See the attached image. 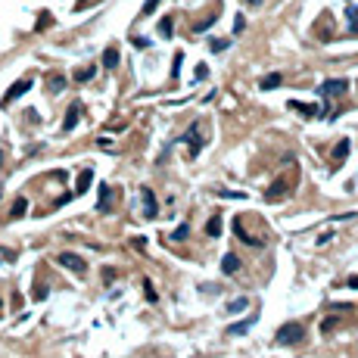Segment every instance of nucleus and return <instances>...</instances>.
Here are the masks:
<instances>
[{
	"label": "nucleus",
	"instance_id": "nucleus-1",
	"mask_svg": "<svg viewBox=\"0 0 358 358\" xmlns=\"http://www.w3.org/2000/svg\"><path fill=\"white\" fill-rule=\"evenodd\" d=\"M302 337H305V327L302 324H284L281 330H277V343L281 346H290V343H302Z\"/></svg>",
	"mask_w": 358,
	"mask_h": 358
},
{
	"label": "nucleus",
	"instance_id": "nucleus-2",
	"mask_svg": "<svg viewBox=\"0 0 358 358\" xmlns=\"http://www.w3.org/2000/svg\"><path fill=\"white\" fill-rule=\"evenodd\" d=\"M181 141H187V143H190V153H187V156L196 159V156H200V149H203V125H200V122H193V125H190V131L184 134Z\"/></svg>",
	"mask_w": 358,
	"mask_h": 358
},
{
	"label": "nucleus",
	"instance_id": "nucleus-3",
	"mask_svg": "<svg viewBox=\"0 0 358 358\" xmlns=\"http://www.w3.org/2000/svg\"><path fill=\"white\" fill-rule=\"evenodd\" d=\"M56 262H60L63 268L75 271V274H87V262H84L81 256H75V252H60V256H56Z\"/></svg>",
	"mask_w": 358,
	"mask_h": 358
},
{
	"label": "nucleus",
	"instance_id": "nucleus-4",
	"mask_svg": "<svg viewBox=\"0 0 358 358\" xmlns=\"http://www.w3.org/2000/svg\"><path fill=\"white\" fill-rule=\"evenodd\" d=\"M346 87H349V81H346V78H327V81L321 84V94H324L327 100H333V97H343Z\"/></svg>",
	"mask_w": 358,
	"mask_h": 358
},
{
	"label": "nucleus",
	"instance_id": "nucleus-5",
	"mask_svg": "<svg viewBox=\"0 0 358 358\" xmlns=\"http://www.w3.org/2000/svg\"><path fill=\"white\" fill-rule=\"evenodd\" d=\"M31 84H34L31 78H19V81H16L13 87H9L6 94H3V106H9V103H13V100H19L22 94H28V90H31Z\"/></svg>",
	"mask_w": 358,
	"mask_h": 358
},
{
	"label": "nucleus",
	"instance_id": "nucleus-6",
	"mask_svg": "<svg viewBox=\"0 0 358 358\" xmlns=\"http://www.w3.org/2000/svg\"><path fill=\"white\" fill-rule=\"evenodd\" d=\"M141 200H143V215H146V218H156V215H159V203H156L153 190L141 187Z\"/></svg>",
	"mask_w": 358,
	"mask_h": 358
},
{
	"label": "nucleus",
	"instance_id": "nucleus-7",
	"mask_svg": "<svg viewBox=\"0 0 358 358\" xmlns=\"http://www.w3.org/2000/svg\"><path fill=\"white\" fill-rule=\"evenodd\" d=\"M234 234H237L240 240H243L246 246H265V240H262V237H252L249 230H246L243 224H240V218H237V221H234Z\"/></svg>",
	"mask_w": 358,
	"mask_h": 358
},
{
	"label": "nucleus",
	"instance_id": "nucleus-8",
	"mask_svg": "<svg viewBox=\"0 0 358 358\" xmlns=\"http://www.w3.org/2000/svg\"><path fill=\"white\" fill-rule=\"evenodd\" d=\"M286 193H290V184H286V181H274L271 190H265V200L274 203V200H281V196H286Z\"/></svg>",
	"mask_w": 358,
	"mask_h": 358
},
{
	"label": "nucleus",
	"instance_id": "nucleus-9",
	"mask_svg": "<svg viewBox=\"0 0 358 358\" xmlns=\"http://www.w3.org/2000/svg\"><path fill=\"white\" fill-rule=\"evenodd\" d=\"M78 119H81V103H72L69 106V112H66V122H63V131H72L75 125H78Z\"/></svg>",
	"mask_w": 358,
	"mask_h": 358
},
{
	"label": "nucleus",
	"instance_id": "nucleus-10",
	"mask_svg": "<svg viewBox=\"0 0 358 358\" xmlns=\"http://www.w3.org/2000/svg\"><path fill=\"white\" fill-rule=\"evenodd\" d=\"M252 324H256V315H249L246 321H240V324H230L224 333H227V337H243V333H249V327Z\"/></svg>",
	"mask_w": 358,
	"mask_h": 358
},
{
	"label": "nucleus",
	"instance_id": "nucleus-11",
	"mask_svg": "<svg viewBox=\"0 0 358 358\" xmlns=\"http://www.w3.org/2000/svg\"><path fill=\"white\" fill-rule=\"evenodd\" d=\"M112 206V187L109 184H100V200H97V212H109Z\"/></svg>",
	"mask_w": 358,
	"mask_h": 358
},
{
	"label": "nucleus",
	"instance_id": "nucleus-12",
	"mask_svg": "<svg viewBox=\"0 0 358 358\" xmlns=\"http://www.w3.org/2000/svg\"><path fill=\"white\" fill-rule=\"evenodd\" d=\"M349 149H352V143H349V137H343V141L337 143V149H333V162H346V159H349Z\"/></svg>",
	"mask_w": 358,
	"mask_h": 358
},
{
	"label": "nucleus",
	"instance_id": "nucleus-13",
	"mask_svg": "<svg viewBox=\"0 0 358 358\" xmlns=\"http://www.w3.org/2000/svg\"><path fill=\"white\" fill-rule=\"evenodd\" d=\"M103 66H106V69L119 66V47H115V44H109V47L103 50Z\"/></svg>",
	"mask_w": 358,
	"mask_h": 358
},
{
	"label": "nucleus",
	"instance_id": "nucleus-14",
	"mask_svg": "<svg viewBox=\"0 0 358 358\" xmlns=\"http://www.w3.org/2000/svg\"><path fill=\"white\" fill-rule=\"evenodd\" d=\"M90 181H94V168H81V175H78V187H75V193H87Z\"/></svg>",
	"mask_w": 358,
	"mask_h": 358
},
{
	"label": "nucleus",
	"instance_id": "nucleus-15",
	"mask_svg": "<svg viewBox=\"0 0 358 358\" xmlns=\"http://www.w3.org/2000/svg\"><path fill=\"white\" fill-rule=\"evenodd\" d=\"M206 237H221V215L218 212L206 221Z\"/></svg>",
	"mask_w": 358,
	"mask_h": 358
},
{
	"label": "nucleus",
	"instance_id": "nucleus-16",
	"mask_svg": "<svg viewBox=\"0 0 358 358\" xmlns=\"http://www.w3.org/2000/svg\"><path fill=\"white\" fill-rule=\"evenodd\" d=\"M281 84H284V75H281V72H271V75H265V78H262V84H259V87L274 90V87H281Z\"/></svg>",
	"mask_w": 358,
	"mask_h": 358
},
{
	"label": "nucleus",
	"instance_id": "nucleus-17",
	"mask_svg": "<svg viewBox=\"0 0 358 358\" xmlns=\"http://www.w3.org/2000/svg\"><path fill=\"white\" fill-rule=\"evenodd\" d=\"M237 268H240V259L234 256V252H227V256L221 259V271L224 274H237Z\"/></svg>",
	"mask_w": 358,
	"mask_h": 358
},
{
	"label": "nucleus",
	"instance_id": "nucleus-18",
	"mask_svg": "<svg viewBox=\"0 0 358 358\" xmlns=\"http://www.w3.org/2000/svg\"><path fill=\"white\" fill-rule=\"evenodd\" d=\"M212 22H218V6H215V13H209L203 22H193V25H190V31H196V34H200V31H206V28H209Z\"/></svg>",
	"mask_w": 358,
	"mask_h": 358
},
{
	"label": "nucleus",
	"instance_id": "nucleus-19",
	"mask_svg": "<svg viewBox=\"0 0 358 358\" xmlns=\"http://www.w3.org/2000/svg\"><path fill=\"white\" fill-rule=\"evenodd\" d=\"M346 19H349V34H358V6L346 9Z\"/></svg>",
	"mask_w": 358,
	"mask_h": 358
},
{
	"label": "nucleus",
	"instance_id": "nucleus-20",
	"mask_svg": "<svg viewBox=\"0 0 358 358\" xmlns=\"http://www.w3.org/2000/svg\"><path fill=\"white\" fill-rule=\"evenodd\" d=\"M290 109H299L302 115H318L321 112L318 106H305V103H299V100H290Z\"/></svg>",
	"mask_w": 358,
	"mask_h": 358
},
{
	"label": "nucleus",
	"instance_id": "nucleus-21",
	"mask_svg": "<svg viewBox=\"0 0 358 358\" xmlns=\"http://www.w3.org/2000/svg\"><path fill=\"white\" fill-rule=\"evenodd\" d=\"M94 75H97L94 66H90V69H75V81H78V84H81V81H90Z\"/></svg>",
	"mask_w": 358,
	"mask_h": 358
},
{
	"label": "nucleus",
	"instance_id": "nucleus-22",
	"mask_svg": "<svg viewBox=\"0 0 358 358\" xmlns=\"http://www.w3.org/2000/svg\"><path fill=\"white\" fill-rule=\"evenodd\" d=\"M171 31H175V22H171V16H165L159 22V34H162V38H171Z\"/></svg>",
	"mask_w": 358,
	"mask_h": 358
},
{
	"label": "nucleus",
	"instance_id": "nucleus-23",
	"mask_svg": "<svg viewBox=\"0 0 358 358\" xmlns=\"http://www.w3.org/2000/svg\"><path fill=\"white\" fill-rule=\"evenodd\" d=\"M47 84H50L53 94H60V90L66 87V78H63V75H50V78H47Z\"/></svg>",
	"mask_w": 358,
	"mask_h": 358
},
{
	"label": "nucleus",
	"instance_id": "nucleus-24",
	"mask_svg": "<svg viewBox=\"0 0 358 358\" xmlns=\"http://www.w3.org/2000/svg\"><path fill=\"white\" fill-rule=\"evenodd\" d=\"M25 209H28V200H25V196H19V200L13 203V218H22Z\"/></svg>",
	"mask_w": 358,
	"mask_h": 358
},
{
	"label": "nucleus",
	"instance_id": "nucleus-25",
	"mask_svg": "<svg viewBox=\"0 0 358 358\" xmlns=\"http://www.w3.org/2000/svg\"><path fill=\"white\" fill-rule=\"evenodd\" d=\"M249 302H246V296H240V299H234V302H230L227 305V311H230V315H240V311H243Z\"/></svg>",
	"mask_w": 358,
	"mask_h": 358
},
{
	"label": "nucleus",
	"instance_id": "nucleus-26",
	"mask_svg": "<svg viewBox=\"0 0 358 358\" xmlns=\"http://www.w3.org/2000/svg\"><path fill=\"white\" fill-rule=\"evenodd\" d=\"M187 234H190V224L184 221V224H178V227H175V234H171V240H178V243H181V240H187Z\"/></svg>",
	"mask_w": 358,
	"mask_h": 358
},
{
	"label": "nucleus",
	"instance_id": "nucleus-27",
	"mask_svg": "<svg viewBox=\"0 0 358 358\" xmlns=\"http://www.w3.org/2000/svg\"><path fill=\"white\" fill-rule=\"evenodd\" d=\"M181 63H184V53H175V63H171V81H178V75H181Z\"/></svg>",
	"mask_w": 358,
	"mask_h": 358
},
{
	"label": "nucleus",
	"instance_id": "nucleus-28",
	"mask_svg": "<svg viewBox=\"0 0 358 358\" xmlns=\"http://www.w3.org/2000/svg\"><path fill=\"white\" fill-rule=\"evenodd\" d=\"M156 6H159V0H146L143 9H141V16H153V13H156Z\"/></svg>",
	"mask_w": 358,
	"mask_h": 358
},
{
	"label": "nucleus",
	"instance_id": "nucleus-29",
	"mask_svg": "<svg viewBox=\"0 0 358 358\" xmlns=\"http://www.w3.org/2000/svg\"><path fill=\"white\" fill-rule=\"evenodd\" d=\"M209 50H215V53H221V50H227V41H209Z\"/></svg>",
	"mask_w": 358,
	"mask_h": 358
},
{
	"label": "nucleus",
	"instance_id": "nucleus-30",
	"mask_svg": "<svg viewBox=\"0 0 358 358\" xmlns=\"http://www.w3.org/2000/svg\"><path fill=\"white\" fill-rule=\"evenodd\" d=\"M143 286H146V299H149V302H156V290H153V284H149V281H143Z\"/></svg>",
	"mask_w": 358,
	"mask_h": 358
},
{
	"label": "nucleus",
	"instance_id": "nucleus-31",
	"mask_svg": "<svg viewBox=\"0 0 358 358\" xmlns=\"http://www.w3.org/2000/svg\"><path fill=\"white\" fill-rule=\"evenodd\" d=\"M50 22H53V19H50L47 13H44V16L38 19V25H34V28H38V31H44V28H47V25H50Z\"/></svg>",
	"mask_w": 358,
	"mask_h": 358
},
{
	"label": "nucleus",
	"instance_id": "nucleus-32",
	"mask_svg": "<svg viewBox=\"0 0 358 358\" xmlns=\"http://www.w3.org/2000/svg\"><path fill=\"white\" fill-rule=\"evenodd\" d=\"M131 44H134L137 50H146V47H149V41H146V38H131Z\"/></svg>",
	"mask_w": 358,
	"mask_h": 358
},
{
	"label": "nucleus",
	"instance_id": "nucleus-33",
	"mask_svg": "<svg viewBox=\"0 0 358 358\" xmlns=\"http://www.w3.org/2000/svg\"><path fill=\"white\" fill-rule=\"evenodd\" d=\"M333 327H337V318H324V324H321V330H324V333H330Z\"/></svg>",
	"mask_w": 358,
	"mask_h": 358
},
{
	"label": "nucleus",
	"instance_id": "nucleus-34",
	"mask_svg": "<svg viewBox=\"0 0 358 358\" xmlns=\"http://www.w3.org/2000/svg\"><path fill=\"white\" fill-rule=\"evenodd\" d=\"M243 28H246V19H243V16H237V19H234V31L240 34V31H243Z\"/></svg>",
	"mask_w": 358,
	"mask_h": 358
},
{
	"label": "nucleus",
	"instance_id": "nucleus-35",
	"mask_svg": "<svg viewBox=\"0 0 358 358\" xmlns=\"http://www.w3.org/2000/svg\"><path fill=\"white\" fill-rule=\"evenodd\" d=\"M34 299H47V286L38 284V290H34Z\"/></svg>",
	"mask_w": 358,
	"mask_h": 358
},
{
	"label": "nucleus",
	"instance_id": "nucleus-36",
	"mask_svg": "<svg viewBox=\"0 0 358 358\" xmlns=\"http://www.w3.org/2000/svg\"><path fill=\"white\" fill-rule=\"evenodd\" d=\"M346 286H352V290H358V274H352L349 281H346Z\"/></svg>",
	"mask_w": 358,
	"mask_h": 358
},
{
	"label": "nucleus",
	"instance_id": "nucleus-37",
	"mask_svg": "<svg viewBox=\"0 0 358 358\" xmlns=\"http://www.w3.org/2000/svg\"><path fill=\"white\" fill-rule=\"evenodd\" d=\"M87 3H90V0H78V3H75V9H84Z\"/></svg>",
	"mask_w": 358,
	"mask_h": 358
},
{
	"label": "nucleus",
	"instance_id": "nucleus-38",
	"mask_svg": "<svg viewBox=\"0 0 358 358\" xmlns=\"http://www.w3.org/2000/svg\"><path fill=\"white\" fill-rule=\"evenodd\" d=\"M0 165H3V153H0Z\"/></svg>",
	"mask_w": 358,
	"mask_h": 358
}]
</instances>
